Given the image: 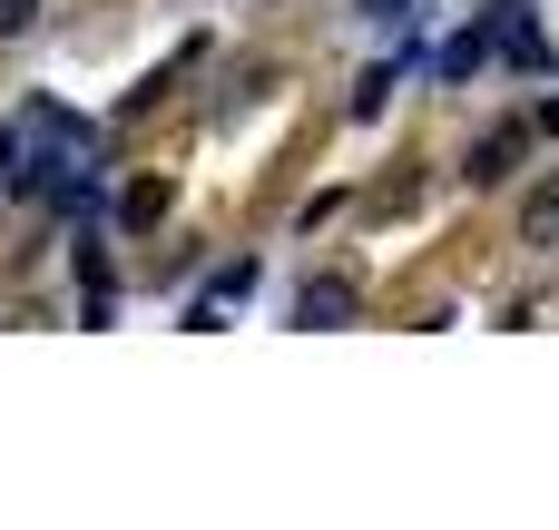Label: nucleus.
Instances as JSON below:
<instances>
[{
	"instance_id": "1",
	"label": "nucleus",
	"mask_w": 559,
	"mask_h": 530,
	"mask_svg": "<svg viewBox=\"0 0 559 530\" xmlns=\"http://www.w3.org/2000/svg\"><path fill=\"white\" fill-rule=\"evenodd\" d=\"M521 148H531V128H521V118H501V128H481V148H472V167H462V177H472V187H501Z\"/></svg>"
},
{
	"instance_id": "2",
	"label": "nucleus",
	"mask_w": 559,
	"mask_h": 530,
	"mask_svg": "<svg viewBox=\"0 0 559 530\" xmlns=\"http://www.w3.org/2000/svg\"><path fill=\"white\" fill-rule=\"evenodd\" d=\"M354 305H364V295H354V285H344V275H314V285H305V295H295V325H314V334H324V325H344V315H354Z\"/></svg>"
},
{
	"instance_id": "3",
	"label": "nucleus",
	"mask_w": 559,
	"mask_h": 530,
	"mask_svg": "<svg viewBox=\"0 0 559 530\" xmlns=\"http://www.w3.org/2000/svg\"><path fill=\"white\" fill-rule=\"evenodd\" d=\"M521 236H531V246H559V177H540V187L521 197Z\"/></svg>"
},
{
	"instance_id": "4",
	"label": "nucleus",
	"mask_w": 559,
	"mask_h": 530,
	"mask_svg": "<svg viewBox=\"0 0 559 530\" xmlns=\"http://www.w3.org/2000/svg\"><path fill=\"white\" fill-rule=\"evenodd\" d=\"M167 216V177H138L128 197H118V226H157Z\"/></svg>"
},
{
	"instance_id": "5",
	"label": "nucleus",
	"mask_w": 559,
	"mask_h": 530,
	"mask_svg": "<svg viewBox=\"0 0 559 530\" xmlns=\"http://www.w3.org/2000/svg\"><path fill=\"white\" fill-rule=\"evenodd\" d=\"M472 69H481V30H472V39H452V49H442V79H472Z\"/></svg>"
},
{
	"instance_id": "6",
	"label": "nucleus",
	"mask_w": 559,
	"mask_h": 530,
	"mask_svg": "<svg viewBox=\"0 0 559 530\" xmlns=\"http://www.w3.org/2000/svg\"><path fill=\"white\" fill-rule=\"evenodd\" d=\"M29 20H39V0H0V39H20Z\"/></svg>"
},
{
	"instance_id": "7",
	"label": "nucleus",
	"mask_w": 559,
	"mask_h": 530,
	"mask_svg": "<svg viewBox=\"0 0 559 530\" xmlns=\"http://www.w3.org/2000/svg\"><path fill=\"white\" fill-rule=\"evenodd\" d=\"M354 10H364V20H403L413 0H354Z\"/></svg>"
}]
</instances>
